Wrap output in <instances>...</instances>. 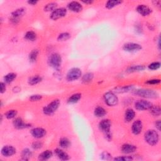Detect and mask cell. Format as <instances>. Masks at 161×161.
Here are the masks:
<instances>
[{
  "label": "cell",
  "instance_id": "f546056e",
  "mask_svg": "<svg viewBox=\"0 0 161 161\" xmlns=\"http://www.w3.org/2000/svg\"><path fill=\"white\" fill-rule=\"evenodd\" d=\"M57 4L55 2H51L45 5L44 8L45 12H53L57 9Z\"/></svg>",
  "mask_w": 161,
  "mask_h": 161
},
{
  "label": "cell",
  "instance_id": "ffe728a7",
  "mask_svg": "<svg viewBox=\"0 0 161 161\" xmlns=\"http://www.w3.org/2000/svg\"><path fill=\"white\" fill-rule=\"evenodd\" d=\"M55 153L57 157L62 160H67L69 159V156L66 152L63 151L60 149H56L55 150Z\"/></svg>",
  "mask_w": 161,
  "mask_h": 161
},
{
  "label": "cell",
  "instance_id": "4fadbf2b",
  "mask_svg": "<svg viewBox=\"0 0 161 161\" xmlns=\"http://www.w3.org/2000/svg\"><path fill=\"white\" fill-rule=\"evenodd\" d=\"M13 126L16 129H23V128H29L30 127V124L25 123L23 120L21 118H16L13 121Z\"/></svg>",
  "mask_w": 161,
  "mask_h": 161
},
{
  "label": "cell",
  "instance_id": "60d3db41",
  "mask_svg": "<svg viewBox=\"0 0 161 161\" xmlns=\"http://www.w3.org/2000/svg\"><path fill=\"white\" fill-rule=\"evenodd\" d=\"M42 98V96L40 95H32L30 97V100L31 101H38Z\"/></svg>",
  "mask_w": 161,
  "mask_h": 161
},
{
  "label": "cell",
  "instance_id": "e575fe53",
  "mask_svg": "<svg viewBox=\"0 0 161 161\" xmlns=\"http://www.w3.org/2000/svg\"><path fill=\"white\" fill-rule=\"evenodd\" d=\"M70 38H71L70 34L67 33V32H63V33H61L59 35L58 37H57V40L60 42L66 41Z\"/></svg>",
  "mask_w": 161,
  "mask_h": 161
},
{
  "label": "cell",
  "instance_id": "f35d334b",
  "mask_svg": "<svg viewBox=\"0 0 161 161\" xmlns=\"http://www.w3.org/2000/svg\"><path fill=\"white\" fill-rule=\"evenodd\" d=\"M114 160L119 161H129L133 160V158L131 156H121L116 157V158L114 159Z\"/></svg>",
  "mask_w": 161,
  "mask_h": 161
},
{
  "label": "cell",
  "instance_id": "d590c367",
  "mask_svg": "<svg viewBox=\"0 0 161 161\" xmlns=\"http://www.w3.org/2000/svg\"><path fill=\"white\" fill-rule=\"evenodd\" d=\"M134 88V86L132 85H129V86H123L121 88H119L116 89V92H128L130 91H132Z\"/></svg>",
  "mask_w": 161,
  "mask_h": 161
},
{
  "label": "cell",
  "instance_id": "4316f807",
  "mask_svg": "<svg viewBox=\"0 0 161 161\" xmlns=\"http://www.w3.org/2000/svg\"><path fill=\"white\" fill-rule=\"evenodd\" d=\"M25 38L28 41H35L37 38V35L33 31H28L25 35Z\"/></svg>",
  "mask_w": 161,
  "mask_h": 161
},
{
  "label": "cell",
  "instance_id": "ee69618b",
  "mask_svg": "<svg viewBox=\"0 0 161 161\" xmlns=\"http://www.w3.org/2000/svg\"><path fill=\"white\" fill-rule=\"evenodd\" d=\"M0 88H1V93H3V92H5L6 91V84L5 83H3V82H1V83H0Z\"/></svg>",
  "mask_w": 161,
  "mask_h": 161
},
{
  "label": "cell",
  "instance_id": "d6986e66",
  "mask_svg": "<svg viewBox=\"0 0 161 161\" xmlns=\"http://www.w3.org/2000/svg\"><path fill=\"white\" fill-rule=\"evenodd\" d=\"M135 116V112L133 109L128 108L126 110L125 113V120L127 122H130L134 120Z\"/></svg>",
  "mask_w": 161,
  "mask_h": 161
},
{
  "label": "cell",
  "instance_id": "83f0119b",
  "mask_svg": "<svg viewBox=\"0 0 161 161\" xmlns=\"http://www.w3.org/2000/svg\"><path fill=\"white\" fill-rule=\"evenodd\" d=\"M93 77H94L93 74L91 73H88L86 74H84L83 76V77H82V81H83V83L87 84L91 82Z\"/></svg>",
  "mask_w": 161,
  "mask_h": 161
},
{
  "label": "cell",
  "instance_id": "484cf974",
  "mask_svg": "<svg viewBox=\"0 0 161 161\" xmlns=\"http://www.w3.org/2000/svg\"><path fill=\"white\" fill-rule=\"evenodd\" d=\"M59 145L62 149H67L71 145L70 140L67 138L64 137L60 139L59 141Z\"/></svg>",
  "mask_w": 161,
  "mask_h": 161
},
{
  "label": "cell",
  "instance_id": "f6af8a7d",
  "mask_svg": "<svg viewBox=\"0 0 161 161\" xmlns=\"http://www.w3.org/2000/svg\"><path fill=\"white\" fill-rule=\"evenodd\" d=\"M156 127L157 130H158L159 131L160 130V125H161V123H160V120H157L156 122Z\"/></svg>",
  "mask_w": 161,
  "mask_h": 161
},
{
  "label": "cell",
  "instance_id": "d4e9b609",
  "mask_svg": "<svg viewBox=\"0 0 161 161\" xmlns=\"http://www.w3.org/2000/svg\"><path fill=\"white\" fill-rule=\"evenodd\" d=\"M122 3L121 1H119V0H110L106 2L105 6L108 9H112L114 7H115Z\"/></svg>",
  "mask_w": 161,
  "mask_h": 161
},
{
  "label": "cell",
  "instance_id": "3957f363",
  "mask_svg": "<svg viewBox=\"0 0 161 161\" xmlns=\"http://www.w3.org/2000/svg\"><path fill=\"white\" fill-rule=\"evenodd\" d=\"M111 126H112V123L108 119L103 120L99 123V128L100 130L105 134L106 139L108 140H110L112 139V135L110 134Z\"/></svg>",
  "mask_w": 161,
  "mask_h": 161
},
{
  "label": "cell",
  "instance_id": "ba28073f",
  "mask_svg": "<svg viewBox=\"0 0 161 161\" xmlns=\"http://www.w3.org/2000/svg\"><path fill=\"white\" fill-rule=\"evenodd\" d=\"M67 14V10L65 8H57L51 14V18L53 20H57L64 17Z\"/></svg>",
  "mask_w": 161,
  "mask_h": 161
},
{
  "label": "cell",
  "instance_id": "8992f818",
  "mask_svg": "<svg viewBox=\"0 0 161 161\" xmlns=\"http://www.w3.org/2000/svg\"><path fill=\"white\" fill-rule=\"evenodd\" d=\"M105 103L110 106H114L119 103V99L113 92H107L104 95Z\"/></svg>",
  "mask_w": 161,
  "mask_h": 161
},
{
  "label": "cell",
  "instance_id": "e0dca14e",
  "mask_svg": "<svg viewBox=\"0 0 161 161\" xmlns=\"http://www.w3.org/2000/svg\"><path fill=\"white\" fill-rule=\"evenodd\" d=\"M121 150L123 153L128 154V153H132L135 152L136 151V150H137V147L134 145L130 144H125L121 146Z\"/></svg>",
  "mask_w": 161,
  "mask_h": 161
},
{
  "label": "cell",
  "instance_id": "74e56055",
  "mask_svg": "<svg viewBox=\"0 0 161 161\" xmlns=\"http://www.w3.org/2000/svg\"><path fill=\"white\" fill-rule=\"evenodd\" d=\"M160 67V63L159 62H153L149 65V69L150 70L155 71L159 69Z\"/></svg>",
  "mask_w": 161,
  "mask_h": 161
},
{
  "label": "cell",
  "instance_id": "9a60e30c",
  "mask_svg": "<svg viewBox=\"0 0 161 161\" xmlns=\"http://www.w3.org/2000/svg\"><path fill=\"white\" fill-rule=\"evenodd\" d=\"M143 128L142 122L139 120L135 121L132 124V132L135 135H138L141 133Z\"/></svg>",
  "mask_w": 161,
  "mask_h": 161
},
{
  "label": "cell",
  "instance_id": "cb8c5ba5",
  "mask_svg": "<svg viewBox=\"0 0 161 161\" xmlns=\"http://www.w3.org/2000/svg\"><path fill=\"white\" fill-rule=\"evenodd\" d=\"M81 98V94L80 93H76L73 95L69 98L67 100V103L69 104H74L79 101V100Z\"/></svg>",
  "mask_w": 161,
  "mask_h": 161
},
{
  "label": "cell",
  "instance_id": "8fae6325",
  "mask_svg": "<svg viewBox=\"0 0 161 161\" xmlns=\"http://www.w3.org/2000/svg\"><path fill=\"white\" fill-rule=\"evenodd\" d=\"M16 152V149L13 146L5 145L1 149V153L5 157H11L15 154Z\"/></svg>",
  "mask_w": 161,
  "mask_h": 161
},
{
  "label": "cell",
  "instance_id": "2e32d148",
  "mask_svg": "<svg viewBox=\"0 0 161 161\" xmlns=\"http://www.w3.org/2000/svg\"><path fill=\"white\" fill-rule=\"evenodd\" d=\"M137 12L142 16H146L152 13V10L145 5H140L137 7Z\"/></svg>",
  "mask_w": 161,
  "mask_h": 161
},
{
  "label": "cell",
  "instance_id": "9c48e42d",
  "mask_svg": "<svg viewBox=\"0 0 161 161\" xmlns=\"http://www.w3.org/2000/svg\"><path fill=\"white\" fill-rule=\"evenodd\" d=\"M123 49L125 51L128 52H134L140 51L142 49V46L137 44V43H134V42H128L127 44H124Z\"/></svg>",
  "mask_w": 161,
  "mask_h": 161
},
{
  "label": "cell",
  "instance_id": "7dc6e473",
  "mask_svg": "<svg viewBox=\"0 0 161 161\" xmlns=\"http://www.w3.org/2000/svg\"><path fill=\"white\" fill-rule=\"evenodd\" d=\"M37 3H38L37 1H32V0H31V1H28V4L32 5H36Z\"/></svg>",
  "mask_w": 161,
  "mask_h": 161
},
{
  "label": "cell",
  "instance_id": "7bdbcfd3",
  "mask_svg": "<svg viewBox=\"0 0 161 161\" xmlns=\"http://www.w3.org/2000/svg\"><path fill=\"white\" fill-rule=\"evenodd\" d=\"M43 146V144L40 142H34L33 144H32V148L34 149H40Z\"/></svg>",
  "mask_w": 161,
  "mask_h": 161
},
{
  "label": "cell",
  "instance_id": "5b68a950",
  "mask_svg": "<svg viewBox=\"0 0 161 161\" xmlns=\"http://www.w3.org/2000/svg\"><path fill=\"white\" fill-rule=\"evenodd\" d=\"M60 105V101L59 99H54L52 102L49 103L48 105L44 108V113L47 115H51L52 114L57 110L59 108Z\"/></svg>",
  "mask_w": 161,
  "mask_h": 161
},
{
  "label": "cell",
  "instance_id": "ab89813d",
  "mask_svg": "<svg viewBox=\"0 0 161 161\" xmlns=\"http://www.w3.org/2000/svg\"><path fill=\"white\" fill-rule=\"evenodd\" d=\"M101 159L103 160H108L112 159V155L107 152H103L101 154Z\"/></svg>",
  "mask_w": 161,
  "mask_h": 161
},
{
  "label": "cell",
  "instance_id": "5bb4252c",
  "mask_svg": "<svg viewBox=\"0 0 161 161\" xmlns=\"http://www.w3.org/2000/svg\"><path fill=\"white\" fill-rule=\"evenodd\" d=\"M31 134L34 138H40L44 137L46 135V130L40 127L34 128L31 130Z\"/></svg>",
  "mask_w": 161,
  "mask_h": 161
},
{
  "label": "cell",
  "instance_id": "f1b7e54d",
  "mask_svg": "<svg viewBox=\"0 0 161 161\" xmlns=\"http://www.w3.org/2000/svg\"><path fill=\"white\" fill-rule=\"evenodd\" d=\"M16 77V74L15 73H8L5 76L4 81L6 83L10 84L11 83H12Z\"/></svg>",
  "mask_w": 161,
  "mask_h": 161
},
{
  "label": "cell",
  "instance_id": "7c38bea8",
  "mask_svg": "<svg viewBox=\"0 0 161 161\" xmlns=\"http://www.w3.org/2000/svg\"><path fill=\"white\" fill-rule=\"evenodd\" d=\"M67 8L71 12L79 13L83 10V6L78 1H71L68 3Z\"/></svg>",
  "mask_w": 161,
  "mask_h": 161
},
{
  "label": "cell",
  "instance_id": "7a4b0ae2",
  "mask_svg": "<svg viewBox=\"0 0 161 161\" xmlns=\"http://www.w3.org/2000/svg\"><path fill=\"white\" fill-rule=\"evenodd\" d=\"M134 93L138 96L147 98H157L159 96V94L157 93V92L152 90V89H137V90L134 91Z\"/></svg>",
  "mask_w": 161,
  "mask_h": 161
},
{
  "label": "cell",
  "instance_id": "6da1fadb",
  "mask_svg": "<svg viewBox=\"0 0 161 161\" xmlns=\"http://www.w3.org/2000/svg\"><path fill=\"white\" fill-rule=\"evenodd\" d=\"M146 142L151 145L157 144L159 140V135L157 132L154 130H149L147 131L144 135Z\"/></svg>",
  "mask_w": 161,
  "mask_h": 161
},
{
  "label": "cell",
  "instance_id": "8d00e7d4",
  "mask_svg": "<svg viewBox=\"0 0 161 161\" xmlns=\"http://www.w3.org/2000/svg\"><path fill=\"white\" fill-rule=\"evenodd\" d=\"M17 115V111L15 110H10L5 113V116L8 119H12Z\"/></svg>",
  "mask_w": 161,
  "mask_h": 161
},
{
  "label": "cell",
  "instance_id": "b9f144b4",
  "mask_svg": "<svg viewBox=\"0 0 161 161\" xmlns=\"http://www.w3.org/2000/svg\"><path fill=\"white\" fill-rule=\"evenodd\" d=\"M160 83V80L159 79H150L146 82L147 84H151V85L158 84Z\"/></svg>",
  "mask_w": 161,
  "mask_h": 161
},
{
  "label": "cell",
  "instance_id": "277c9868",
  "mask_svg": "<svg viewBox=\"0 0 161 161\" xmlns=\"http://www.w3.org/2000/svg\"><path fill=\"white\" fill-rule=\"evenodd\" d=\"M48 62L50 66L54 68V69H59L62 63V57L57 53H52L49 57Z\"/></svg>",
  "mask_w": 161,
  "mask_h": 161
},
{
  "label": "cell",
  "instance_id": "ac0fdd59",
  "mask_svg": "<svg viewBox=\"0 0 161 161\" xmlns=\"http://www.w3.org/2000/svg\"><path fill=\"white\" fill-rule=\"evenodd\" d=\"M26 10L23 8H20L16 10L12 14V18L19 20L21 16H23L25 13Z\"/></svg>",
  "mask_w": 161,
  "mask_h": 161
},
{
  "label": "cell",
  "instance_id": "d6a6232c",
  "mask_svg": "<svg viewBox=\"0 0 161 161\" xmlns=\"http://www.w3.org/2000/svg\"><path fill=\"white\" fill-rule=\"evenodd\" d=\"M150 112H151V113L152 114V115L155 116H158L161 113V110L159 106H153L151 107V109H150Z\"/></svg>",
  "mask_w": 161,
  "mask_h": 161
},
{
  "label": "cell",
  "instance_id": "836d02e7",
  "mask_svg": "<svg viewBox=\"0 0 161 161\" xmlns=\"http://www.w3.org/2000/svg\"><path fill=\"white\" fill-rule=\"evenodd\" d=\"M38 55V51L37 49H34L29 54V60L32 62H34L37 60Z\"/></svg>",
  "mask_w": 161,
  "mask_h": 161
},
{
  "label": "cell",
  "instance_id": "30bf717a",
  "mask_svg": "<svg viewBox=\"0 0 161 161\" xmlns=\"http://www.w3.org/2000/svg\"><path fill=\"white\" fill-rule=\"evenodd\" d=\"M152 106V103L148 101H145V100H138L135 104V108L140 111L150 110Z\"/></svg>",
  "mask_w": 161,
  "mask_h": 161
},
{
  "label": "cell",
  "instance_id": "7402d4cb",
  "mask_svg": "<svg viewBox=\"0 0 161 161\" xmlns=\"http://www.w3.org/2000/svg\"><path fill=\"white\" fill-rule=\"evenodd\" d=\"M145 67L143 65H134L129 67L127 69L128 73H135V72H140L145 69Z\"/></svg>",
  "mask_w": 161,
  "mask_h": 161
},
{
  "label": "cell",
  "instance_id": "52a82bcc",
  "mask_svg": "<svg viewBox=\"0 0 161 161\" xmlns=\"http://www.w3.org/2000/svg\"><path fill=\"white\" fill-rule=\"evenodd\" d=\"M82 73L81 69L77 67H74L69 71V72L67 74L66 78L67 81H73L79 79Z\"/></svg>",
  "mask_w": 161,
  "mask_h": 161
},
{
  "label": "cell",
  "instance_id": "4dcf8cb0",
  "mask_svg": "<svg viewBox=\"0 0 161 161\" xmlns=\"http://www.w3.org/2000/svg\"><path fill=\"white\" fill-rule=\"evenodd\" d=\"M42 80V77L39 76H35L30 78L29 81H28V83H29V84L33 86L40 83Z\"/></svg>",
  "mask_w": 161,
  "mask_h": 161
},
{
  "label": "cell",
  "instance_id": "bcb514c9",
  "mask_svg": "<svg viewBox=\"0 0 161 161\" xmlns=\"http://www.w3.org/2000/svg\"><path fill=\"white\" fill-rule=\"evenodd\" d=\"M82 2L85 3V4H86V5H91L92 3H93V1H91V0H86V1H83Z\"/></svg>",
  "mask_w": 161,
  "mask_h": 161
},
{
  "label": "cell",
  "instance_id": "1f68e13d",
  "mask_svg": "<svg viewBox=\"0 0 161 161\" xmlns=\"http://www.w3.org/2000/svg\"><path fill=\"white\" fill-rule=\"evenodd\" d=\"M21 156H22L23 160H28L32 156V152L30 149H25L22 151V153H21Z\"/></svg>",
  "mask_w": 161,
  "mask_h": 161
},
{
  "label": "cell",
  "instance_id": "603a6c76",
  "mask_svg": "<svg viewBox=\"0 0 161 161\" xmlns=\"http://www.w3.org/2000/svg\"><path fill=\"white\" fill-rule=\"evenodd\" d=\"M106 114V110L101 106L96 107L95 110V115L98 118L105 116Z\"/></svg>",
  "mask_w": 161,
  "mask_h": 161
},
{
  "label": "cell",
  "instance_id": "44dd1931",
  "mask_svg": "<svg viewBox=\"0 0 161 161\" xmlns=\"http://www.w3.org/2000/svg\"><path fill=\"white\" fill-rule=\"evenodd\" d=\"M53 156V153L51 151H45L44 152H43L41 153L40 155L38 156V159L40 160H48L50 158H51Z\"/></svg>",
  "mask_w": 161,
  "mask_h": 161
}]
</instances>
